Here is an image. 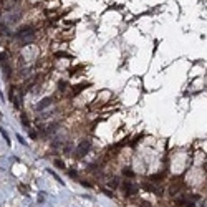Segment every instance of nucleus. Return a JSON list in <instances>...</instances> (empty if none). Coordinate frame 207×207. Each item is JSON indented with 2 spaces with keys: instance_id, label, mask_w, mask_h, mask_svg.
<instances>
[{
  "instance_id": "nucleus-1",
  "label": "nucleus",
  "mask_w": 207,
  "mask_h": 207,
  "mask_svg": "<svg viewBox=\"0 0 207 207\" xmlns=\"http://www.w3.org/2000/svg\"><path fill=\"white\" fill-rule=\"evenodd\" d=\"M121 189H123L124 194H128V196H134L136 192H138V187H136L134 184H131L129 181H124L123 184H121Z\"/></svg>"
},
{
  "instance_id": "nucleus-2",
  "label": "nucleus",
  "mask_w": 207,
  "mask_h": 207,
  "mask_svg": "<svg viewBox=\"0 0 207 207\" xmlns=\"http://www.w3.org/2000/svg\"><path fill=\"white\" fill-rule=\"evenodd\" d=\"M90 85H91V83H80V85H76V86H73V90L70 91V96H71V98H73V96H76V94L81 93L85 88H88Z\"/></svg>"
},
{
  "instance_id": "nucleus-3",
  "label": "nucleus",
  "mask_w": 207,
  "mask_h": 207,
  "mask_svg": "<svg viewBox=\"0 0 207 207\" xmlns=\"http://www.w3.org/2000/svg\"><path fill=\"white\" fill-rule=\"evenodd\" d=\"M90 144H91L90 141H83L81 144H80V148H78V151H76V156H78V157H81V156L86 154V151H88Z\"/></svg>"
},
{
  "instance_id": "nucleus-4",
  "label": "nucleus",
  "mask_w": 207,
  "mask_h": 207,
  "mask_svg": "<svg viewBox=\"0 0 207 207\" xmlns=\"http://www.w3.org/2000/svg\"><path fill=\"white\" fill-rule=\"evenodd\" d=\"M48 104H52V98H47V99H41V103L38 104V109H43L47 108Z\"/></svg>"
},
{
  "instance_id": "nucleus-5",
  "label": "nucleus",
  "mask_w": 207,
  "mask_h": 207,
  "mask_svg": "<svg viewBox=\"0 0 207 207\" xmlns=\"http://www.w3.org/2000/svg\"><path fill=\"white\" fill-rule=\"evenodd\" d=\"M108 186H109V187H113V189H114V187H118V186H119V181L116 179V177H111V179L108 181Z\"/></svg>"
},
{
  "instance_id": "nucleus-6",
  "label": "nucleus",
  "mask_w": 207,
  "mask_h": 207,
  "mask_svg": "<svg viewBox=\"0 0 207 207\" xmlns=\"http://www.w3.org/2000/svg\"><path fill=\"white\" fill-rule=\"evenodd\" d=\"M55 57L57 58H71V55H70V53H65V52H57Z\"/></svg>"
},
{
  "instance_id": "nucleus-7",
  "label": "nucleus",
  "mask_w": 207,
  "mask_h": 207,
  "mask_svg": "<svg viewBox=\"0 0 207 207\" xmlns=\"http://www.w3.org/2000/svg\"><path fill=\"white\" fill-rule=\"evenodd\" d=\"M83 68H85V65H80V66H75V68H70V75H75V73L81 71Z\"/></svg>"
},
{
  "instance_id": "nucleus-8",
  "label": "nucleus",
  "mask_w": 207,
  "mask_h": 207,
  "mask_svg": "<svg viewBox=\"0 0 207 207\" xmlns=\"http://www.w3.org/2000/svg\"><path fill=\"white\" fill-rule=\"evenodd\" d=\"M18 189H20V191L23 192L25 196H28V192H30V189H28V186H25V184H20V186H18Z\"/></svg>"
},
{
  "instance_id": "nucleus-9",
  "label": "nucleus",
  "mask_w": 207,
  "mask_h": 207,
  "mask_svg": "<svg viewBox=\"0 0 207 207\" xmlns=\"http://www.w3.org/2000/svg\"><path fill=\"white\" fill-rule=\"evenodd\" d=\"M55 166H57V167H60V169H65V164H63L62 159H57V161H55Z\"/></svg>"
},
{
  "instance_id": "nucleus-10",
  "label": "nucleus",
  "mask_w": 207,
  "mask_h": 207,
  "mask_svg": "<svg viewBox=\"0 0 207 207\" xmlns=\"http://www.w3.org/2000/svg\"><path fill=\"white\" fill-rule=\"evenodd\" d=\"M123 174H124L126 177H133V176H134V174H133V171H129V169H124Z\"/></svg>"
}]
</instances>
